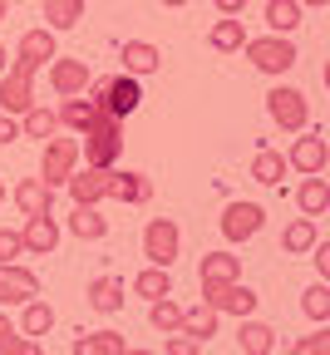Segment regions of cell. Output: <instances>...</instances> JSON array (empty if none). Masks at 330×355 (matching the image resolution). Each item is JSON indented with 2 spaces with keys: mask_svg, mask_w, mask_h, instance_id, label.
<instances>
[{
  "mask_svg": "<svg viewBox=\"0 0 330 355\" xmlns=\"http://www.w3.org/2000/svg\"><path fill=\"white\" fill-rule=\"evenodd\" d=\"M20 257H25L20 227H0V266H6V261H20Z\"/></svg>",
  "mask_w": 330,
  "mask_h": 355,
  "instance_id": "39",
  "label": "cell"
},
{
  "mask_svg": "<svg viewBox=\"0 0 330 355\" xmlns=\"http://www.w3.org/2000/svg\"><path fill=\"white\" fill-rule=\"evenodd\" d=\"M60 55V44H55V30H44V25H35V30H25L20 35V44H15V60H25V64H35V69H44Z\"/></svg>",
  "mask_w": 330,
  "mask_h": 355,
  "instance_id": "16",
  "label": "cell"
},
{
  "mask_svg": "<svg viewBox=\"0 0 330 355\" xmlns=\"http://www.w3.org/2000/svg\"><path fill=\"white\" fill-rule=\"evenodd\" d=\"M109 198L123 202V207H144V202L153 198L148 173H138V168H114V178H109Z\"/></svg>",
  "mask_w": 330,
  "mask_h": 355,
  "instance_id": "15",
  "label": "cell"
},
{
  "mask_svg": "<svg viewBox=\"0 0 330 355\" xmlns=\"http://www.w3.org/2000/svg\"><path fill=\"white\" fill-rule=\"evenodd\" d=\"M119 355H153V350H138V345H123Z\"/></svg>",
  "mask_w": 330,
  "mask_h": 355,
  "instance_id": "46",
  "label": "cell"
},
{
  "mask_svg": "<svg viewBox=\"0 0 330 355\" xmlns=\"http://www.w3.org/2000/svg\"><path fill=\"white\" fill-rule=\"evenodd\" d=\"M320 79H325V89H330V60H325V69H320Z\"/></svg>",
  "mask_w": 330,
  "mask_h": 355,
  "instance_id": "49",
  "label": "cell"
},
{
  "mask_svg": "<svg viewBox=\"0 0 330 355\" xmlns=\"http://www.w3.org/2000/svg\"><path fill=\"white\" fill-rule=\"evenodd\" d=\"M6 10H10V0H0V20H6Z\"/></svg>",
  "mask_w": 330,
  "mask_h": 355,
  "instance_id": "50",
  "label": "cell"
},
{
  "mask_svg": "<svg viewBox=\"0 0 330 355\" xmlns=\"http://www.w3.org/2000/svg\"><path fill=\"white\" fill-rule=\"evenodd\" d=\"M15 340H20V326H15V321L6 316V306H0V355H6V350H10Z\"/></svg>",
  "mask_w": 330,
  "mask_h": 355,
  "instance_id": "40",
  "label": "cell"
},
{
  "mask_svg": "<svg viewBox=\"0 0 330 355\" xmlns=\"http://www.w3.org/2000/svg\"><path fill=\"white\" fill-rule=\"evenodd\" d=\"M325 163H330V144H325V133H320V128H301V139H296V144H291V153H286V168H296V173L315 178V173H325Z\"/></svg>",
  "mask_w": 330,
  "mask_h": 355,
  "instance_id": "9",
  "label": "cell"
},
{
  "mask_svg": "<svg viewBox=\"0 0 330 355\" xmlns=\"http://www.w3.org/2000/svg\"><path fill=\"white\" fill-rule=\"evenodd\" d=\"M60 133V119H55V109H44V104H35L30 114H20V139H55Z\"/></svg>",
  "mask_w": 330,
  "mask_h": 355,
  "instance_id": "31",
  "label": "cell"
},
{
  "mask_svg": "<svg viewBox=\"0 0 330 355\" xmlns=\"http://www.w3.org/2000/svg\"><path fill=\"white\" fill-rule=\"evenodd\" d=\"M35 64H25V60H10V69L0 74V114H10V119H20V114H30L35 104H40V94H35Z\"/></svg>",
  "mask_w": 330,
  "mask_h": 355,
  "instance_id": "2",
  "label": "cell"
},
{
  "mask_svg": "<svg viewBox=\"0 0 330 355\" xmlns=\"http://www.w3.org/2000/svg\"><path fill=\"white\" fill-rule=\"evenodd\" d=\"M266 30L271 35H291L296 25H301V6H296V0H266Z\"/></svg>",
  "mask_w": 330,
  "mask_h": 355,
  "instance_id": "33",
  "label": "cell"
},
{
  "mask_svg": "<svg viewBox=\"0 0 330 355\" xmlns=\"http://www.w3.org/2000/svg\"><path fill=\"white\" fill-rule=\"evenodd\" d=\"M55 331V306L50 301H25V311H20V336H30V340H40V336H50Z\"/></svg>",
  "mask_w": 330,
  "mask_h": 355,
  "instance_id": "24",
  "label": "cell"
},
{
  "mask_svg": "<svg viewBox=\"0 0 330 355\" xmlns=\"http://www.w3.org/2000/svg\"><path fill=\"white\" fill-rule=\"evenodd\" d=\"M237 340H242V355H276V331L257 316L237 326Z\"/></svg>",
  "mask_w": 330,
  "mask_h": 355,
  "instance_id": "25",
  "label": "cell"
},
{
  "mask_svg": "<svg viewBox=\"0 0 330 355\" xmlns=\"http://www.w3.org/2000/svg\"><path fill=\"white\" fill-rule=\"evenodd\" d=\"M252 178L261 188H281V178H286V153H276V148H257V158H252Z\"/></svg>",
  "mask_w": 330,
  "mask_h": 355,
  "instance_id": "27",
  "label": "cell"
},
{
  "mask_svg": "<svg viewBox=\"0 0 330 355\" xmlns=\"http://www.w3.org/2000/svg\"><path fill=\"white\" fill-rule=\"evenodd\" d=\"M276 355H296V350H276Z\"/></svg>",
  "mask_w": 330,
  "mask_h": 355,
  "instance_id": "52",
  "label": "cell"
},
{
  "mask_svg": "<svg viewBox=\"0 0 330 355\" xmlns=\"http://www.w3.org/2000/svg\"><path fill=\"white\" fill-rule=\"evenodd\" d=\"M207 44H212L217 55H237L242 44H247V25H242L237 15H222V20L207 30Z\"/></svg>",
  "mask_w": 330,
  "mask_h": 355,
  "instance_id": "22",
  "label": "cell"
},
{
  "mask_svg": "<svg viewBox=\"0 0 330 355\" xmlns=\"http://www.w3.org/2000/svg\"><path fill=\"white\" fill-rule=\"evenodd\" d=\"M315 242H320V232H315V217H296V222H286V232H281V247H286L291 257H306Z\"/></svg>",
  "mask_w": 330,
  "mask_h": 355,
  "instance_id": "29",
  "label": "cell"
},
{
  "mask_svg": "<svg viewBox=\"0 0 330 355\" xmlns=\"http://www.w3.org/2000/svg\"><path fill=\"white\" fill-rule=\"evenodd\" d=\"M15 139H20V119L0 114V148H6V144H15Z\"/></svg>",
  "mask_w": 330,
  "mask_h": 355,
  "instance_id": "42",
  "label": "cell"
},
{
  "mask_svg": "<svg viewBox=\"0 0 330 355\" xmlns=\"http://www.w3.org/2000/svg\"><path fill=\"white\" fill-rule=\"evenodd\" d=\"M296 207H301V217H320L325 207H330V183L315 173V178H301V188H296Z\"/></svg>",
  "mask_w": 330,
  "mask_h": 355,
  "instance_id": "26",
  "label": "cell"
},
{
  "mask_svg": "<svg viewBox=\"0 0 330 355\" xmlns=\"http://www.w3.org/2000/svg\"><path fill=\"white\" fill-rule=\"evenodd\" d=\"M40 296V277L20 261H6L0 266V306H25Z\"/></svg>",
  "mask_w": 330,
  "mask_h": 355,
  "instance_id": "13",
  "label": "cell"
},
{
  "mask_svg": "<svg viewBox=\"0 0 330 355\" xmlns=\"http://www.w3.org/2000/svg\"><path fill=\"white\" fill-rule=\"evenodd\" d=\"M79 139H84L79 144L84 168H119V158H123V119H114V114L99 109V119H94Z\"/></svg>",
  "mask_w": 330,
  "mask_h": 355,
  "instance_id": "1",
  "label": "cell"
},
{
  "mask_svg": "<svg viewBox=\"0 0 330 355\" xmlns=\"http://www.w3.org/2000/svg\"><path fill=\"white\" fill-rule=\"evenodd\" d=\"M291 350H296V355H330V326H320V331L301 336V340H296Z\"/></svg>",
  "mask_w": 330,
  "mask_h": 355,
  "instance_id": "38",
  "label": "cell"
},
{
  "mask_svg": "<svg viewBox=\"0 0 330 355\" xmlns=\"http://www.w3.org/2000/svg\"><path fill=\"white\" fill-rule=\"evenodd\" d=\"M55 119H60V128H69V133H84L94 119H99V104H94L89 94H74V99H64V104L55 109Z\"/></svg>",
  "mask_w": 330,
  "mask_h": 355,
  "instance_id": "21",
  "label": "cell"
},
{
  "mask_svg": "<svg viewBox=\"0 0 330 355\" xmlns=\"http://www.w3.org/2000/svg\"><path fill=\"white\" fill-rule=\"evenodd\" d=\"M202 301L217 311V316H237V321H252L261 296H257L247 282H222V286H202Z\"/></svg>",
  "mask_w": 330,
  "mask_h": 355,
  "instance_id": "6",
  "label": "cell"
},
{
  "mask_svg": "<svg viewBox=\"0 0 330 355\" xmlns=\"http://www.w3.org/2000/svg\"><path fill=\"white\" fill-rule=\"evenodd\" d=\"M242 50H247V60H252L261 74H286V69L296 64V44H291V35H261V40H247Z\"/></svg>",
  "mask_w": 330,
  "mask_h": 355,
  "instance_id": "8",
  "label": "cell"
},
{
  "mask_svg": "<svg viewBox=\"0 0 330 355\" xmlns=\"http://www.w3.org/2000/svg\"><path fill=\"white\" fill-rule=\"evenodd\" d=\"M198 282L202 286H222V282H242V257L232 252H207L198 266Z\"/></svg>",
  "mask_w": 330,
  "mask_h": 355,
  "instance_id": "18",
  "label": "cell"
},
{
  "mask_svg": "<svg viewBox=\"0 0 330 355\" xmlns=\"http://www.w3.org/2000/svg\"><path fill=\"white\" fill-rule=\"evenodd\" d=\"M311 261H315V272H320V282H330V237L311 247Z\"/></svg>",
  "mask_w": 330,
  "mask_h": 355,
  "instance_id": "41",
  "label": "cell"
},
{
  "mask_svg": "<svg viewBox=\"0 0 330 355\" xmlns=\"http://www.w3.org/2000/svg\"><path fill=\"white\" fill-rule=\"evenodd\" d=\"M0 202H6V183H0Z\"/></svg>",
  "mask_w": 330,
  "mask_h": 355,
  "instance_id": "51",
  "label": "cell"
},
{
  "mask_svg": "<svg viewBox=\"0 0 330 355\" xmlns=\"http://www.w3.org/2000/svg\"><path fill=\"white\" fill-rule=\"evenodd\" d=\"M163 355H202V340L187 331H173V336H163Z\"/></svg>",
  "mask_w": 330,
  "mask_h": 355,
  "instance_id": "37",
  "label": "cell"
},
{
  "mask_svg": "<svg viewBox=\"0 0 330 355\" xmlns=\"http://www.w3.org/2000/svg\"><path fill=\"white\" fill-rule=\"evenodd\" d=\"M74 168H79V139H44V153H40V183L44 188H64Z\"/></svg>",
  "mask_w": 330,
  "mask_h": 355,
  "instance_id": "5",
  "label": "cell"
},
{
  "mask_svg": "<svg viewBox=\"0 0 330 355\" xmlns=\"http://www.w3.org/2000/svg\"><path fill=\"white\" fill-rule=\"evenodd\" d=\"M6 355H44V345H40V340H30V336H20V340H15Z\"/></svg>",
  "mask_w": 330,
  "mask_h": 355,
  "instance_id": "43",
  "label": "cell"
},
{
  "mask_svg": "<svg viewBox=\"0 0 330 355\" xmlns=\"http://www.w3.org/2000/svg\"><path fill=\"white\" fill-rule=\"evenodd\" d=\"M212 6H217V15H242L247 0H212Z\"/></svg>",
  "mask_w": 330,
  "mask_h": 355,
  "instance_id": "44",
  "label": "cell"
},
{
  "mask_svg": "<svg viewBox=\"0 0 330 355\" xmlns=\"http://www.w3.org/2000/svg\"><path fill=\"white\" fill-rule=\"evenodd\" d=\"M266 227V207L261 202H227L222 207V237L227 242H252Z\"/></svg>",
  "mask_w": 330,
  "mask_h": 355,
  "instance_id": "10",
  "label": "cell"
},
{
  "mask_svg": "<svg viewBox=\"0 0 330 355\" xmlns=\"http://www.w3.org/2000/svg\"><path fill=\"white\" fill-rule=\"evenodd\" d=\"M133 291L144 296V301H163V296H173V272H163V266H148V272L133 277Z\"/></svg>",
  "mask_w": 330,
  "mask_h": 355,
  "instance_id": "34",
  "label": "cell"
},
{
  "mask_svg": "<svg viewBox=\"0 0 330 355\" xmlns=\"http://www.w3.org/2000/svg\"><path fill=\"white\" fill-rule=\"evenodd\" d=\"M109 178H114V168H74L69 183H64L74 207H99L109 198Z\"/></svg>",
  "mask_w": 330,
  "mask_h": 355,
  "instance_id": "11",
  "label": "cell"
},
{
  "mask_svg": "<svg viewBox=\"0 0 330 355\" xmlns=\"http://www.w3.org/2000/svg\"><path fill=\"white\" fill-rule=\"evenodd\" d=\"M10 6H20V0H10Z\"/></svg>",
  "mask_w": 330,
  "mask_h": 355,
  "instance_id": "53",
  "label": "cell"
},
{
  "mask_svg": "<svg viewBox=\"0 0 330 355\" xmlns=\"http://www.w3.org/2000/svg\"><path fill=\"white\" fill-rule=\"evenodd\" d=\"M10 198H15V207H20L25 217H40V212H50V207H55V188H44L40 178H20Z\"/></svg>",
  "mask_w": 330,
  "mask_h": 355,
  "instance_id": "19",
  "label": "cell"
},
{
  "mask_svg": "<svg viewBox=\"0 0 330 355\" xmlns=\"http://www.w3.org/2000/svg\"><path fill=\"white\" fill-rule=\"evenodd\" d=\"M84 296L99 316H114V311H123V277H94Z\"/></svg>",
  "mask_w": 330,
  "mask_h": 355,
  "instance_id": "20",
  "label": "cell"
},
{
  "mask_svg": "<svg viewBox=\"0 0 330 355\" xmlns=\"http://www.w3.org/2000/svg\"><path fill=\"white\" fill-rule=\"evenodd\" d=\"M266 114H271L276 128H286V133L311 128V104H306L301 89H291V84H276L271 94H266Z\"/></svg>",
  "mask_w": 330,
  "mask_h": 355,
  "instance_id": "4",
  "label": "cell"
},
{
  "mask_svg": "<svg viewBox=\"0 0 330 355\" xmlns=\"http://www.w3.org/2000/svg\"><path fill=\"white\" fill-rule=\"evenodd\" d=\"M84 20V0H44V30H74Z\"/></svg>",
  "mask_w": 330,
  "mask_h": 355,
  "instance_id": "30",
  "label": "cell"
},
{
  "mask_svg": "<svg viewBox=\"0 0 330 355\" xmlns=\"http://www.w3.org/2000/svg\"><path fill=\"white\" fill-rule=\"evenodd\" d=\"M148 321H153V331H158V336H173V331H182V306H177L173 296L148 301Z\"/></svg>",
  "mask_w": 330,
  "mask_h": 355,
  "instance_id": "35",
  "label": "cell"
},
{
  "mask_svg": "<svg viewBox=\"0 0 330 355\" xmlns=\"http://www.w3.org/2000/svg\"><path fill=\"white\" fill-rule=\"evenodd\" d=\"M20 242H25V257H50V252L60 247V222H55V212L25 217V227H20Z\"/></svg>",
  "mask_w": 330,
  "mask_h": 355,
  "instance_id": "14",
  "label": "cell"
},
{
  "mask_svg": "<svg viewBox=\"0 0 330 355\" xmlns=\"http://www.w3.org/2000/svg\"><path fill=\"white\" fill-rule=\"evenodd\" d=\"M69 232H74L79 242H104V237H109V217H104L99 207H74V212H69Z\"/></svg>",
  "mask_w": 330,
  "mask_h": 355,
  "instance_id": "23",
  "label": "cell"
},
{
  "mask_svg": "<svg viewBox=\"0 0 330 355\" xmlns=\"http://www.w3.org/2000/svg\"><path fill=\"white\" fill-rule=\"evenodd\" d=\"M158 6H168V10H182V6H187V0H158Z\"/></svg>",
  "mask_w": 330,
  "mask_h": 355,
  "instance_id": "48",
  "label": "cell"
},
{
  "mask_svg": "<svg viewBox=\"0 0 330 355\" xmlns=\"http://www.w3.org/2000/svg\"><path fill=\"white\" fill-rule=\"evenodd\" d=\"M119 60H123V74H133V79L163 69V50H158V44H148V40H123Z\"/></svg>",
  "mask_w": 330,
  "mask_h": 355,
  "instance_id": "17",
  "label": "cell"
},
{
  "mask_svg": "<svg viewBox=\"0 0 330 355\" xmlns=\"http://www.w3.org/2000/svg\"><path fill=\"white\" fill-rule=\"evenodd\" d=\"M10 69V55H6V44H0V74H6Z\"/></svg>",
  "mask_w": 330,
  "mask_h": 355,
  "instance_id": "47",
  "label": "cell"
},
{
  "mask_svg": "<svg viewBox=\"0 0 330 355\" xmlns=\"http://www.w3.org/2000/svg\"><path fill=\"white\" fill-rule=\"evenodd\" d=\"M217 321H222V316H217V311H212L207 301H198V306H182V331H187V336H198L202 345L217 336Z\"/></svg>",
  "mask_w": 330,
  "mask_h": 355,
  "instance_id": "28",
  "label": "cell"
},
{
  "mask_svg": "<svg viewBox=\"0 0 330 355\" xmlns=\"http://www.w3.org/2000/svg\"><path fill=\"white\" fill-rule=\"evenodd\" d=\"M301 311H306L315 326H325V321H330V282L306 286V291H301Z\"/></svg>",
  "mask_w": 330,
  "mask_h": 355,
  "instance_id": "36",
  "label": "cell"
},
{
  "mask_svg": "<svg viewBox=\"0 0 330 355\" xmlns=\"http://www.w3.org/2000/svg\"><path fill=\"white\" fill-rule=\"evenodd\" d=\"M123 350V331H79L74 355H119Z\"/></svg>",
  "mask_w": 330,
  "mask_h": 355,
  "instance_id": "32",
  "label": "cell"
},
{
  "mask_svg": "<svg viewBox=\"0 0 330 355\" xmlns=\"http://www.w3.org/2000/svg\"><path fill=\"white\" fill-rule=\"evenodd\" d=\"M177 252H182L177 222H173V217H153L148 227H144V257H148V266H163V272H173Z\"/></svg>",
  "mask_w": 330,
  "mask_h": 355,
  "instance_id": "7",
  "label": "cell"
},
{
  "mask_svg": "<svg viewBox=\"0 0 330 355\" xmlns=\"http://www.w3.org/2000/svg\"><path fill=\"white\" fill-rule=\"evenodd\" d=\"M89 99L99 104L104 114H114V119H128L138 104H144V84H138L133 74H114V79H104V84H94Z\"/></svg>",
  "mask_w": 330,
  "mask_h": 355,
  "instance_id": "3",
  "label": "cell"
},
{
  "mask_svg": "<svg viewBox=\"0 0 330 355\" xmlns=\"http://www.w3.org/2000/svg\"><path fill=\"white\" fill-rule=\"evenodd\" d=\"M89 84H94V74H89V64H84V60H74V55H55V60H50V89H55L60 99L84 94Z\"/></svg>",
  "mask_w": 330,
  "mask_h": 355,
  "instance_id": "12",
  "label": "cell"
},
{
  "mask_svg": "<svg viewBox=\"0 0 330 355\" xmlns=\"http://www.w3.org/2000/svg\"><path fill=\"white\" fill-rule=\"evenodd\" d=\"M296 6H301V10H306V6H311V10H325L330 0H296Z\"/></svg>",
  "mask_w": 330,
  "mask_h": 355,
  "instance_id": "45",
  "label": "cell"
}]
</instances>
